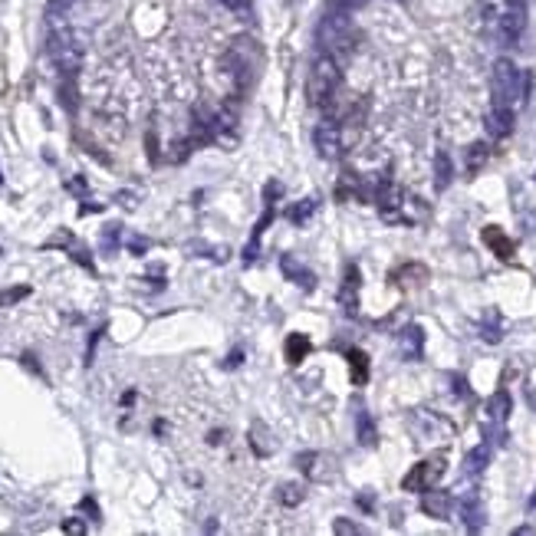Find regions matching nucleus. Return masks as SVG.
<instances>
[{"label": "nucleus", "instance_id": "nucleus-15", "mask_svg": "<svg viewBox=\"0 0 536 536\" xmlns=\"http://www.w3.org/2000/svg\"><path fill=\"white\" fill-rule=\"evenodd\" d=\"M349 369H352V382L355 385H365L369 382V355L362 352V349H349Z\"/></svg>", "mask_w": 536, "mask_h": 536}, {"label": "nucleus", "instance_id": "nucleus-22", "mask_svg": "<svg viewBox=\"0 0 536 536\" xmlns=\"http://www.w3.org/2000/svg\"><path fill=\"white\" fill-rule=\"evenodd\" d=\"M401 352L405 355H421V329L418 326H408L405 333H401Z\"/></svg>", "mask_w": 536, "mask_h": 536}, {"label": "nucleus", "instance_id": "nucleus-4", "mask_svg": "<svg viewBox=\"0 0 536 536\" xmlns=\"http://www.w3.org/2000/svg\"><path fill=\"white\" fill-rule=\"evenodd\" d=\"M312 145L319 151L322 158H339L345 151V139H343V125L339 122H319L316 129H312Z\"/></svg>", "mask_w": 536, "mask_h": 536}, {"label": "nucleus", "instance_id": "nucleus-37", "mask_svg": "<svg viewBox=\"0 0 536 536\" xmlns=\"http://www.w3.org/2000/svg\"><path fill=\"white\" fill-rule=\"evenodd\" d=\"M66 188H69V191H76V194H86V181H83V178H73Z\"/></svg>", "mask_w": 536, "mask_h": 536}, {"label": "nucleus", "instance_id": "nucleus-6", "mask_svg": "<svg viewBox=\"0 0 536 536\" xmlns=\"http://www.w3.org/2000/svg\"><path fill=\"white\" fill-rule=\"evenodd\" d=\"M280 273L290 280V283L303 287V290H312V287H316V273H312L306 263H300L296 257H290V254H283V257H280Z\"/></svg>", "mask_w": 536, "mask_h": 536}, {"label": "nucleus", "instance_id": "nucleus-34", "mask_svg": "<svg viewBox=\"0 0 536 536\" xmlns=\"http://www.w3.org/2000/svg\"><path fill=\"white\" fill-rule=\"evenodd\" d=\"M145 149H149V158L158 161V139H155V132H149V139H145Z\"/></svg>", "mask_w": 536, "mask_h": 536}, {"label": "nucleus", "instance_id": "nucleus-8", "mask_svg": "<svg viewBox=\"0 0 536 536\" xmlns=\"http://www.w3.org/2000/svg\"><path fill=\"white\" fill-rule=\"evenodd\" d=\"M247 438H250V451H254L257 458H270V454L277 451V444H273V431H270L263 421H254L250 431H247Z\"/></svg>", "mask_w": 536, "mask_h": 536}, {"label": "nucleus", "instance_id": "nucleus-21", "mask_svg": "<svg viewBox=\"0 0 536 536\" xmlns=\"http://www.w3.org/2000/svg\"><path fill=\"white\" fill-rule=\"evenodd\" d=\"M355 434H359V441H362L365 448H372V444H376L378 441V434H376V421L369 418V415H359V421H355Z\"/></svg>", "mask_w": 536, "mask_h": 536}, {"label": "nucleus", "instance_id": "nucleus-31", "mask_svg": "<svg viewBox=\"0 0 536 536\" xmlns=\"http://www.w3.org/2000/svg\"><path fill=\"white\" fill-rule=\"evenodd\" d=\"M63 533H73V536H79V533H86V523L83 520H63Z\"/></svg>", "mask_w": 536, "mask_h": 536}, {"label": "nucleus", "instance_id": "nucleus-16", "mask_svg": "<svg viewBox=\"0 0 536 536\" xmlns=\"http://www.w3.org/2000/svg\"><path fill=\"white\" fill-rule=\"evenodd\" d=\"M451 178H454V168H451V155L448 151H438L434 155V184H438L441 191L451 184Z\"/></svg>", "mask_w": 536, "mask_h": 536}, {"label": "nucleus", "instance_id": "nucleus-11", "mask_svg": "<svg viewBox=\"0 0 536 536\" xmlns=\"http://www.w3.org/2000/svg\"><path fill=\"white\" fill-rule=\"evenodd\" d=\"M487 132H490V139H507L514 132V109L493 106L487 116Z\"/></svg>", "mask_w": 536, "mask_h": 536}, {"label": "nucleus", "instance_id": "nucleus-3", "mask_svg": "<svg viewBox=\"0 0 536 536\" xmlns=\"http://www.w3.org/2000/svg\"><path fill=\"white\" fill-rule=\"evenodd\" d=\"M520 79L523 76L516 73L510 60H497V66H493V106L514 109L516 99L523 102V96H520Z\"/></svg>", "mask_w": 536, "mask_h": 536}, {"label": "nucleus", "instance_id": "nucleus-40", "mask_svg": "<svg viewBox=\"0 0 536 536\" xmlns=\"http://www.w3.org/2000/svg\"><path fill=\"white\" fill-rule=\"evenodd\" d=\"M23 365H27V369H30V372H36V376H40V365L33 362V355H23Z\"/></svg>", "mask_w": 536, "mask_h": 536}, {"label": "nucleus", "instance_id": "nucleus-29", "mask_svg": "<svg viewBox=\"0 0 536 536\" xmlns=\"http://www.w3.org/2000/svg\"><path fill=\"white\" fill-rule=\"evenodd\" d=\"M333 533H336V536H355V533H359V526H355L352 520H345V516H339V520H336V523H333Z\"/></svg>", "mask_w": 536, "mask_h": 536}, {"label": "nucleus", "instance_id": "nucleus-41", "mask_svg": "<svg viewBox=\"0 0 536 536\" xmlns=\"http://www.w3.org/2000/svg\"><path fill=\"white\" fill-rule=\"evenodd\" d=\"M0 184H4V174H0Z\"/></svg>", "mask_w": 536, "mask_h": 536}, {"label": "nucleus", "instance_id": "nucleus-17", "mask_svg": "<svg viewBox=\"0 0 536 536\" xmlns=\"http://www.w3.org/2000/svg\"><path fill=\"white\" fill-rule=\"evenodd\" d=\"M461 520L471 526V530H481L483 510H481V504H477V497H464L461 500Z\"/></svg>", "mask_w": 536, "mask_h": 536}, {"label": "nucleus", "instance_id": "nucleus-33", "mask_svg": "<svg viewBox=\"0 0 536 536\" xmlns=\"http://www.w3.org/2000/svg\"><path fill=\"white\" fill-rule=\"evenodd\" d=\"M79 510H86L92 520H99V507H96V500H92V497H83V500H79Z\"/></svg>", "mask_w": 536, "mask_h": 536}, {"label": "nucleus", "instance_id": "nucleus-7", "mask_svg": "<svg viewBox=\"0 0 536 536\" xmlns=\"http://www.w3.org/2000/svg\"><path fill=\"white\" fill-rule=\"evenodd\" d=\"M306 471V477H312V481H319V483H326V481H333V467L336 464L326 458V454H316V451H310V454H300V461H296Z\"/></svg>", "mask_w": 536, "mask_h": 536}, {"label": "nucleus", "instance_id": "nucleus-13", "mask_svg": "<svg viewBox=\"0 0 536 536\" xmlns=\"http://www.w3.org/2000/svg\"><path fill=\"white\" fill-rule=\"evenodd\" d=\"M283 349H287V362H290V365H303L312 345H310V339H306L303 333H290V336H287V345H283Z\"/></svg>", "mask_w": 536, "mask_h": 536}, {"label": "nucleus", "instance_id": "nucleus-39", "mask_svg": "<svg viewBox=\"0 0 536 536\" xmlns=\"http://www.w3.org/2000/svg\"><path fill=\"white\" fill-rule=\"evenodd\" d=\"M118 201L125 204V207H135V194H132V191H122V194H118Z\"/></svg>", "mask_w": 536, "mask_h": 536}, {"label": "nucleus", "instance_id": "nucleus-23", "mask_svg": "<svg viewBox=\"0 0 536 536\" xmlns=\"http://www.w3.org/2000/svg\"><path fill=\"white\" fill-rule=\"evenodd\" d=\"M392 280H395V283H401V280H418V283H425V280H428V270L421 267V263H405Z\"/></svg>", "mask_w": 536, "mask_h": 536}, {"label": "nucleus", "instance_id": "nucleus-20", "mask_svg": "<svg viewBox=\"0 0 536 536\" xmlns=\"http://www.w3.org/2000/svg\"><path fill=\"white\" fill-rule=\"evenodd\" d=\"M490 158V151H487V142H474L471 149H467V172L477 174L483 168V161Z\"/></svg>", "mask_w": 536, "mask_h": 536}, {"label": "nucleus", "instance_id": "nucleus-5", "mask_svg": "<svg viewBox=\"0 0 536 536\" xmlns=\"http://www.w3.org/2000/svg\"><path fill=\"white\" fill-rule=\"evenodd\" d=\"M441 471H444V458L438 454V458H431V461L415 464V467L405 474L401 487H405V490H428L431 483L441 477Z\"/></svg>", "mask_w": 536, "mask_h": 536}, {"label": "nucleus", "instance_id": "nucleus-36", "mask_svg": "<svg viewBox=\"0 0 536 536\" xmlns=\"http://www.w3.org/2000/svg\"><path fill=\"white\" fill-rule=\"evenodd\" d=\"M257 250H260V247H257V240H254V244L244 250V263H254V260H257Z\"/></svg>", "mask_w": 536, "mask_h": 536}, {"label": "nucleus", "instance_id": "nucleus-12", "mask_svg": "<svg viewBox=\"0 0 536 536\" xmlns=\"http://www.w3.org/2000/svg\"><path fill=\"white\" fill-rule=\"evenodd\" d=\"M421 510L434 520H448L451 514V493L448 490H425L421 493Z\"/></svg>", "mask_w": 536, "mask_h": 536}, {"label": "nucleus", "instance_id": "nucleus-35", "mask_svg": "<svg viewBox=\"0 0 536 536\" xmlns=\"http://www.w3.org/2000/svg\"><path fill=\"white\" fill-rule=\"evenodd\" d=\"M129 250H132V254H145V250H149V240H142V237H132V240H129Z\"/></svg>", "mask_w": 536, "mask_h": 536}, {"label": "nucleus", "instance_id": "nucleus-24", "mask_svg": "<svg viewBox=\"0 0 536 536\" xmlns=\"http://www.w3.org/2000/svg\"><path fill=\"white\" fill-rule=\"evenodd\" d=\"M312 211H316V201H296L293 207H287V217H290L293 224H303Z\"/></svg>", "mask_w": 536, "mask_h": 536}, {"label": "nucleus", "instance_id": "nucleus-32", "mask_svg": "<svg viewBox=\"0 0 536 536\" xmlns=\"http://www.w3.org/2000/svg\"><path fill=\"white\" fill-rule=\"evenodd\" d=\"M60 244L69 247V244H73V234H69V231H60L56 237H50V240H46V247H60Z\"/></svg>", "mask_w": 536, "mask_h": 536}, {"label": "nucleus", "instance_id": "nucleus-9", "mask_svg": "<svg viewBox=\"0 0 536 536\" xmlns=\"http://www.w3.org/2000/svg\"><path fill=\"white\" fill-rule=\"evenodd\" d=\"M355 290H359V267H345V280H343V290H339V306H343L345 316H355L359 310V300H355Z\"/></svg>", "mask_w": 536, "mask_h": 536}, {"label": "nucleus", "instance_id": "nucleus-19", "mask_svg": "<svg viewBox=\"0 0 536 536\" xmlns=\"http://www.w3.org/2000/svg\"><path fill=\"white\" fill-rule=\"evenodd\" d=\"M487 461H490V448L487 444H481V448H474L467 458H464V471L467 474H481L483 467H487Z\"/></svg>", "mask_w": 536, "mask_h": 536}, {"label": "nucleus", "instance_id": "nucleus-25", "mask_svg": "<svg viewBox=\"0 0 536 536\" xmlns=\"http://www.w3.org/2000/svg\"><path fill=\"white\" fill-rule=\"evenodd\" d=\"M30 296V287H11V290H0V306H13Z\"/></svg>", "mask_w": 536, "mask_h": 536}, {"label": "nucleus", "instance_id": "nucleus-1", "mask_svg": "<svg viewBox=\"0 0 536 536\" xmlns=\"http://www.w3.org/2000/svg\"><path fill=\"white\" fill-rule=\"evenodd\" d=\"M336 96H339V66L333 56H319L312 63L310 79H306V99L316 109H329Z\"/></svg>", "mask_w": 536, "mask_h": 536}, {"label": "nucleus", "instance_id": "nucleus-38", "mask_svg": "<svg viewBox=\"0 0 536 536\" xmlns=\"http://www.w3.org/2000/svg\"><path fill=\"white\" fill-rule=\"evenodd\" d=\"M99 211H102V204H83V207H79V214H99Z\"/></svg>", "mask_w": 536, "mask_h": 536}, {"label": "nucleus", "instance_id": "nucleus-28", "mask_svg": "<svg viewBox=\"0 0 536 536\" xmlns=\"http://www.w3.org/2000/svg\"><path fill=\"white\" fill-rule=\"evenodd\" d=\"M118 237H122V227L109 224V227H106V234H102V250H106V254H112V250L118 247Z\"/></svg>", "mask_w": 536, "mask_h": 536}, {"label": "nucleus", "instance_id": "nucleus-30", "mask_svg": "<svg viewBox=\"0 0 536 536\" xmlns=\"http://www.w3.org/2000/svg\"><path fill=\"white\" fill-rule=\"evenodd\" d=\"M280 194H283V184H280L277 178H273V181H267V188H263V198H267V204H273Z\"/></svg>", "mask_w": 536, "mask_h": 536}, {"label": "nucleus", "instance_id": "nucleus-2", "mask_svg": "<svg viewBox=\"0 0 536 536\" xmlns=\"http://www.w3.org/2000/svg\"><path fill=\"white\" fill-rule=\"evenodd\" d=\"M46 53H50V60H53L56 69L63 76H76L79 66H83V40L73 30H60L56 27L50 43H46Z\"/></svg>", "mask_w": 536, "mask_h": 536}, {"label": "nucleus", "instance_id": "nucleus-26", "mask_svg": "<svg viewBox=\"0 0 536 536\" xmlns=\"http://www.w3.org/2000/svg\"><path fill=\"white\" fill-rule=\"evenodd\" d=\"M507 411H510V395L507 392H497L490 398V415L493 418H507Z\"/></svg>", "mask_w": 536, "mask_h": 536}, {"label": "nucleus", "instance_id": "nucleus-14", "mask_svg": "<svg viewBox=\"0 0 536 536\" xmlns=\"http://www.w3.org/2000/svg\"><path fill=\"white\" fill-rule=\"evenodd\" d=\"M277 500L283 507H300L303 500H306V487H303L300 481H287L277 487Z\"/></svg>", "mask_w": 536, "mask_h": 536}, {"label": "nucleus", "instance_id": "nucleus-18", "mask_svg": "<svg viewBox=\"0 0 536 536\" xmlns=\"http://www.w3.org/2000/svg\"><path fill=\"white\" fill-rule=\"evenodd\" d=\"M520 30H523V13L520 11L504 13V20H500V36H504L507 43H514L516 36H520Z\"/></svg>", "mask_w": 536, "mask_h": 536}, {"label": "nucleus", "instance_id": "nucleus-27", "mask_svg": "<svg viewBox=\"0 0 536 536\" xmlns=\"http://www.w3.org/2000/svg\"><path fill=\"white\" fill-rule=\"evenodd\" d=\"M60 102H63L69 112H76V86H73V76H66V83L60 86Z\"/></svg>", "mask_w": 536, "mask_h": 536}, {"label": "nucleus", "instance_id": "nucleus-10", "mask_svg": "<svg viewBox=\"0 0 536 536\" xmlns=\"http://www.w3.org/2000/svg\"><path fill=\"white\" fill-rule=\"evenodd\" d=\"M483 244L490 247L500 260H507V263H510V260H514V254H516V244L504 234V231H500V227H483Z\"/></svg>", "mask_w": 536, "mask_h": 536}]
</instances>
